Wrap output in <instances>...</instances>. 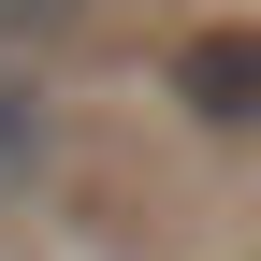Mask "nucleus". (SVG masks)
Listing matches in <instances>:
<instances>
[{
	"label": "nucleus",
	"mask_w": 261,
	"mask_h": 261,
	"mask_svg": "<svg viewBox=\"0 0 261 261\" xmlns=\"http://www.w3.org/2000/svg\"><path fill=\"white\" fill-rule=\"evenodd\" d=\"M174 87L203 116H261V29H189L174 44Z\"/></svg>",
	"instance_id": "f257e3e1"
},
{
	"label": "nucleus",
	"mask_w": 261,
	"mask_h": 261,
	"mask_svg": "<svg viewBox=\"0 0 261 261\" xmlns=\"http://www.w3.org/2000/svg\"><path fill=\"white\" fill-rule=\"evenodd\" d=\"M29 160H44V102H29V87H15V73H0V189H15V174H29Z\"/></svg>",
	"instance_id": "f03ea898"
},
{
	"label": "nucleus",
	"mask_w": 261,
	"mask_h": 261,
	"mask_svg": "<svg viewBox=\"0 0 261 261\" xmlns=\"http://www.w3.org/2000/svg\"><path fill=\"white\" fill-rule=\"evenodd\" d=\"M58 15H73V0H0V29H58Z\"/></svg>",
	"instance_id": "7ed1b4c3"
}]
</instances>
